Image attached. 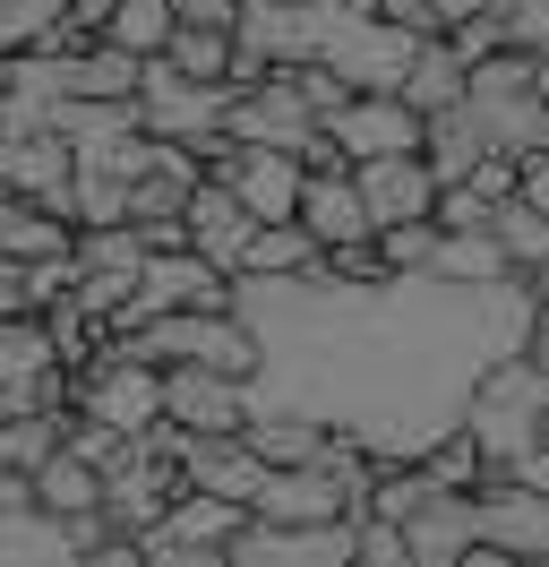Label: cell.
<instances>
[{"instance_id": "19", "label": "cell", "mask_w": 549, "mask_h": 567, "mask_svg": "<svg viewBox=\"0 0 549 567\" xmlns=\"http://www.w3.org/2000/svg\"><path fill=\"white\" fill-rule=\"evenodd\" d=\"M421 155H429V173H438V189H446V181L473 173L480 155H498V146H489V130L473 121V104H446V112H429V130H421Z\"/></svg>"}, {"instance_id": "18", "label": "cell", "mask_w": 549, "mask_h": 567, "mask_svg": "<svg viewBox=\"0 0 549 567\" xmlns=\"http://www.w3.org/2000/svg\"><path fill=\"white\" fill-rule=\"evenodd\" d=\"M464 86H473V61L455 52V35H421V52H412V70H404V104L421 112H446V104H464Z\"/></svg>"}, {"instance_id": "36", "label": "cell", "mask_w": 549, "mask_h": 567, "mask_svg": "<svg viewBox=\"0 0 549 567\" xmlns=\"http://www.w3.org/2000/svg\"><path fill=\"white\" fill-rule=\"evenodd\" d=\"M352 9H377V0H352Z\"/></svg>"}, {"instance_id": "1", "label": "cell", "mask_w": 549, "mask_h": 567, "mask_svg": "<svg viewBox=\"0 0 549 567\" xmlns=\"http://www.w3.org/2000/svg\"><path fill=\"white\" fill-rule=\"evenodd\" d=\"M232 310L258 327V404H309L352 430L377 464H421L464 422L489 361L524 353L532 336V276L446 284L421 267L335 276L327 258L292 276H232Z\"/></svg>"}, {"instance_id": "7", "label": "cell", "mask_w": 549, "mask_h": 567, "mask_svg": "<svg viewBox=\"0 0 549 567\" xmlns=\"http://www.w3.org/2000/svg\"><path fill=\"white\" fill-rule=\"evenodd\" d=\"M249 525V507L240 498H215V491H180L172 498V516L137 550L155 567H215V559H232V533Z\"/></svg>"}, {"instance_id": "8", "label": "cell", "mask_w": 549, "mask_h": 567, "mask_svg": "<svg viewBox=\"0 0 549 567\" xmlns=\"http://www.w3.org/2000/svg\"><path fill=\"white\" fill-rule=\"evenodd\" d=\"M473 525L498 559H549V491H532L524 473H480Z\"/></svg>"}, {"instance_id": "23", "label": "cell", "mask_w": 549, "mask_h": 567, "mask_svg": "<svg viewBox=\"0 0 549 567\" xmlns=\"http://www.w3.org/2000/svg\"><path fill=\"white\" fill-rule=\"evenodd\" d=\"M164 61L172 70H189V78H240V35L232 27H172V43H164Z\"/></svg>"}, {"instance_id": "16", "label": "cell", "mask_w": 549, "mask_h": 567, "mask_svg": "<svg viewBox=\"0 0 549 567\" xmlns=\"http://www.w3.org/2000/svg\"><path fill=\"white\" fill-rule=\"evenodd\" d=\"M404 533H412V567H455V559H473V542H480L473 491H446V482H438V491L404 516Z\"/></svg>"}, {"instance_id": "28", "label": "cell", "mask_w": 549, "mask_h": 567, "mask_svg": "<svg viewBox=\"0 0 549 567\" xmlns=\"http://www.w3.org/2000/svg\"><path fill=\"white\" fill-rule=\"evenodd\" d=\"M352 559H361V567H412V533L386 525V516H361V533H352Z\"/></svg>"}, {"instance_id": "6", "label": "cell", "mask_w": 549, "mask_h": 567, "mask_svg": "<svg viewBox=\"0 0 549 567\" xmlns=\"http://www.w3.org/2000/svg\"><path fill=\"white\" fill-rule=\"evenodd\" d=\"M224 130H232V138H249V146H292V155H309V146L327 138V121H318V104L301 95V78H292V70L240 78Z\"/></svg>"}, {"instance_id": "20", "label": "cell", "mask_w": 549, "mask_h": 567, "mask_svg": "<svg viewBox=\"0 0 549 567\" xmlns=\"http://www.w3.org/2000/svg\"><path fill=\"white\" fill-rule=\"evenodd\" d=\"M34 507H52V516H103V464L77 456V447H61V456L34 473Z\"/></svg>"}, {"instance_id": "15", "label": "cell", "mask_w": 549, "mask_h": 567, "mask_svg": "<svg viewBox=\"0 0 549 567\" xmlns=\"http://www.w3.org/2000/svg\"><path fill=\"white\" fill-rule=\"evenodd\" d=\"M301 224L318 233V249L377 241V224H370V198H361L352 164H318V173H309V189H301Z\"/></svg>"}, {"instance_id": "10", "label": "cell", "mask_w": 549, "mask_h": 567, "mask_svg": "<svg viewBox=\"0 0 549 567\" xmlns=\"http://www.w3.org/2000/svg\"><path fill=\"white\" fill-rule=\"evenodd\" d=\"M69 181H77V146L69 130H0V189L43 198L69 215Z\"/></svg>"}, {"instance_id": "27", "label": "cell", "mask_w": 549, "mask_h": 567, "mask_svg": "<svg viewBox=\"0 0 549 567\" xmlns=\"http://www.w3.org/2000/svg\"><path fill=\"white\" fill-rule=\"evenodd\" d=\"M438 241H446V224H438V215H412V224H386V233H377V249H386V267H421V276H429V258H438Z\"/></svg>"}, {"instance_id": "35", "label": "cell", "mask_w": 549, "mask_h": 567, "mask_svg": "<svg viewBox=\"0 0 549 567\" xmlns=\"http://www.w3.org/2000/svg\"><path fill=\"white\" fill-rule=\"evenodd\" d=\"M0 86H9V52H0Z\"/></svg>"}, {"instance_id": "25", "label": "cell", "mask_w": 549, "mask_h": 567, "mask_svg": "<svg viewBox=\"0 0 549 567\" xmlns=\"http://www.w3.org/2000/svg\"><path fill=\"white\" fill-rule=\"evenodd\" d=\"M172 27H180V9H172V0H121L95 35H112L121 52H137V61H155V52L172 43Z\"/></svg>"}, {"instance_id": "5", "label": "cell", "mask_w": 549, "mask_h": 567, "mask_svg": "<svg viewBox=\"0 0 549 567\" xmlns=\"http://www.w3.org/2000/svg\"><path fill=\"white\" fill-rule=\"evenodd\" d=\"M232 95H240V78H189V70H172L164 52H155L146 78H137V112H146V130H155V138H180V146H198L206 130H224Z\"/></svg>"}, {"instance_id": "21", "label": "cell", "mask_w": 549, "mask_h": 567, "mask_svg": "<svg viewBox=\"0 0 549 567\" xmlns=\"http://www.w3.org/2000/svg\"><path fill=\"white\" fill-rule=\"evenodd\" d=\"M429 276H446V284H498V276H524V267H515L507 241L480 224V233H446L438 258H429Z\"/></svg>"}, {"instance_id": "32", "label": "cell", "mask_w": 549, "mask_h": 567, "mask_svg": "<svg viewBox=\"0 0 549 567\" xmlns=\"http://www.w3.org/2000/svg\"><path fill=\"white\" fill-rule=\"evenodd\" d=\"M18 507H34V473H18V464L0 456V516H18Z\"/></svg>"}, {"instance_id": "3", "label": "cell", "mask_w": 549, "mask_h": 567, "mask_svg": "<svg viewBox=\"0 0 549 567\" xmlns=\"http://www.w3.org/2000/svg\"><path fill=\"white\" fill-rule=\"evenodd\" d=\"M541 422H549V370L532 353L489 361V379H480L473 404H464V430L480 439L489 473H515V464L532 456V447H541Z\"/></svg>"}, {"instance_id": "2", "label": "cell", "mask_w": 549, "mask_h": 567, "mask_svg": "<svg viewBox=\"0 0 549 567\" xmlns=\"http://www.w3.org/2000/svg\"><path fill=\"white\" fill-rule=\"evenodd\" d=\"M464 104L498 155H549V52H524V43L480 52Z\"/></svg>"}, {"instance_id": "24", "label": "cell", "mask_w": 549, "mask_h": 567, "mask_svg": "<svg viewBox=\"0 0 549 567\" xmlns=\"http://www.w3.org/2000/svg\"><path fill=\"white\" fill-rule=\"evenodd\" d=\"M327 249H318V233H309L301 215H283V224H258L249 233V258L240 267H258V276H292V267H318Z\"/></svg>"}, {"instance_id": "22", "label": "cell", "mask_w": 549, "mask_h": 567, "mask_svg": "<svg viewBox=\"0 0 549 567\" xmlns=\"http://www.w3.org/2000/svg\"><path fill=\"white\" fill-rule=\"evenodd\" d=\"M43 43H77L69 0H0V52H43Z\"/></svg>"}, {"instance_id": "13", "label": "cell", "mask_w": 549, "mask_h": 567, "mask_svg": "<svg viewBox=\"0 0 549 567\" xmlns=\"http://www.w3.org/2000/svg\"><path fill=\"white\" fill-rule=\"evenodd\" d=\"M361 181V198H370V224H412V215H438V173H429V155H370V164H352Z\"/></svg>"}, {"instance_id": "11", "label": "cell", "mask_w": 549, "mask_h": 567, "mask_svg": "<svg viewBox=\"0 0 549 567\" xmlns=\"http://www.w3.org/2000/svg\"><path fill=\"white\" fill-rule=\"evenodd\" d=\"M164 413L180 430H249V379L206 361H164Z\"/></svg>"}, {"instance_id": "26", "label": "cell", "mask_w": 549, "mask_h": 567, "mask_svg": "<svg viewBox=\"0 0 549 567\" xmlns=\"http://www.w3.org/2000/svg\"><path fill=\"white\" fill-rule=\"evenodd\" d=\"M489 233L507 241V258H515V267H524V276H532V267H541V258H549V215L532 207L524 189H507V198L489 207Z\"/></svg>"}, {"instance_id": "17", "label": "cell", "mask_w": 549, "mask_h": 567, "mask_svg": "<svg viewBox=\"0 0 549 567\" xmlns=\"http://www.w3.org/2000/svg\"><path fill=\"white\" fill-rule=\"evenodd\" d=\"M69 249H77V224H69L61 207H43V198H18V189H0V258L34 267V258H69Z\"/></svg>"}, {"instance_id": "33", "label": "cell", "mask_w": 549, "mask_h": 567, "mask_svg": "<svg viewBox=\"0 0 549 567\" xmlns=\"http://www.w3.org/2000/svg\"><path fill=\"white\" fill-rule=\"evenodd\" d=\"M515 189H524V198L549 215V155H524V181H515Z\"/></svg>"}, {"instance_id": "14", "label": "cell", "mask_w": 549, "mask_h": 567, "mask_svg": "<svg viewBox=\"0 0 549 567\" xmlns=\"http://www.w3.org/2000/svg\"><path fill=\"white\" fill-rule=\"evenodd\" d=\"M249 233H258L249 198H240L232 181L206 173L198 189H189V249H198V258H215L224 276H240V258H249Z\"/></svg>"}, {"instance_id": "34", "label": "cell", "mask_w": 549, "mask_h": 567, "mask_svg": "<svg viewBox=\"0 0 549 567\" xmlns=\"http://www.w3.org/2000/svg\"><path fill=\"white\" fill-rule=\"evenodd\" d=\"M515 473H524V482H532V491H549V447H532V456L515 464Z\"/></svg>"}, {"instance_id": "4", "label": "cell", "mask_w": 549, "mask_h": 567, "mask_svg": "<svg viewBox=\"0 0 549 567\" xmlns=\"http://www.w3.org/2000/svg\"><path fill=\"white\" fill-rule=\"evenodd\" d=\"M155 361H206V370H232V379H258V327L240 310H164V319L137 327Z\"/></svg>"}, {"instance_id": "9", "label": "cell", "mask_w": 549, "mask_h": 567, "mask_svg": "<svg viewBox=\"0 0 549 567\" xmlns=\"http://www.w3.org/2000/svg\"><path fill=\"white\" fill-rule=\"evenodd\" d=\"M421 130H429V112L404 104L395 86H361L343 112H327V138L352 164H370V155H421Z\"/></svg>"}, {"instance_id": "29", "label": "cell", "mask_w": 549, "mask_h": 567, "mask_svg": "<svg viewBox=\"0 0 549 567\" xmlns=\"http://www.w3.org/2000/svg\"><path fill=\"white\" fill-rule=\"evenodd\" d=\"M438 224L446 233H480V224H489V198H480L473 181H446L438 189Z\"/></svg>"}, {"instance_id": "12", "label": "cell", "mask_w": 549, "mask_h": 567, "mask_svg": "<svg viewBox=\"0 0 549 567\" xmlns=\"http://www.w3.org/2000/svg\"><path fill=\"white\" fill-rule=\"evenodd\" d=\"M180 473H189V491H215V498H258V482H267V456L249 447V430H180Z\"/></svg>"}, {"instance_id": "31", "label": "cell", "mask_w": 549, "mask_h": 567, "mask_svg": "<svg viewBox=\"0 0 549 567\" xmlns=\"http://www.w3.org/2000/svg\"><path fill=\"white\" fill-rule=\"evenodd\" d=\"M189 27H240V0H172Z\"/></svg>"}, {"instance_id": "30", "label": "cell", "mask_w": 549, "mask_h": 567, "mask_svg": "<svg viewBox=\"0 0 549 567\" xmlns=\"http://www.w3.org/2000/svg\"><path fill=\"white\" fill-rule=\"evenodd\" d=\"M18 310H34V292H27V267H18V258H0V319H18Z\"/></svg>"}]
</instances>
